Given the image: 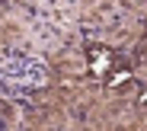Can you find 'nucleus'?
Returning <instances> with one entry per match:
<instances>
[{
	"label": "nucleus",
	"mask_w": 147,
	"mask_h": 131,
	"mask_svg": "<svg viewBox=\"0 0 147 131\" xmlns=\"http://www.w3.org/2000/svg\"><path fill=\"white\" fill-rule=\"evenodd\" d=\"M90 67H93L96 77H106V74L115 67L112 51H109V48H93V51H90Z\"/></svg>",
	"instance_id": "nucleus-1"
},
{
	"label": "nucleus",
	"mask_w": 147,
	"mask_h": 131,
	"mask_svg": "<svg viewBox=\"0 0 147 131\" xmlns=\"http://www.w3.org/2000/svg\"><path fill=\"white\" fill-rule=\"evenodd\" d=\"M102 83H106L109 90H125V86L131 83V70H128L125 64H115V67L102 77Z\"/></svg>",
	"instance_id": "nucleus-2"
},
{
	"label": "nucleus",
	"mask_w": 147,
	"mask_h": 131,
	"mask_svg": "<svg viewBox=\"0 0 147 131\" xmlns=\"http://www.w3.org/2000/svg\"><path fill=\"white\" fill-rule=\"evenodd\" d=\"M141 106H147V90H141Z\"/></svg>",
	"instance_id": "nucleus-3"
}]
</instances>
